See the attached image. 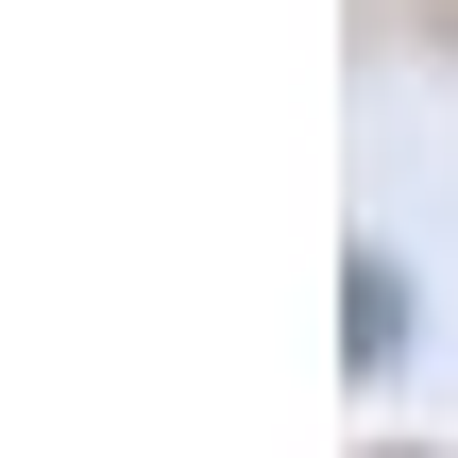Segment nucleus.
I'll use <instances>...</instances> for the list:
<instances>
[{"instance_id": "nucleus-1", "label": "nucleus", "mask_w": 458, "mask_h": 458, "mask_svg": "<svg viewBox=\"0 0 458 458\" xmlns=\"http://www.w3.org/2000/svg\"><path fill=\"white\" fill-rule=\"evenodd\" d=\"M391 340H408V289H391V272L357 255V374H391Z\"/></svg>"}]
</instances>
